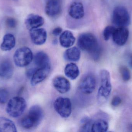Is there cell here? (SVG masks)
Masks as SVG:
<instances>
[{
	"label": "cell",
	"mask_w": 132,
	"mask_h": 132,
	"mask_svg": "<svg viewBox=\"0 0 132 132\" xmlns=\"http://www.w3.org/2000/svg\"><path fill=\"white\" fill-rule=\"evenodd\" d=\"M62 32V29L60 27H57L54 28L52 32V33L55 36L60 35Z\"/></svg>",
	"instance_id": "obj_30"
},
{
	"label": "cell",
	"mask_w": 132,
	"mask_h": 132,
	"mask_svg": "<svg viewBox=\"0 0 132 132\" xmlns=\"http://www.w3.org/2000/svg\"><path fill=\"white\" fill-rule=\"evenodd\" d=\"M59 41L62 47L69 48L74 44L75 38L72 33L68 30H66L60 35Z\"/></svg>",
	"instance_id": "obj_16"
},
{
	"label": "cell",
	"mask_w": 132,
	"mask_h": 132,
	"mask_svg": "<svg viewBox=\"0 0 132 132\" xmlns=\"http://www.w3.org/2000/svg\"><path fill=\"white\" fill-rule=\"evenodd\" d=\"M109 128V124L106 120L98 119L92 123L91 131L93 132H105Z\"/></svg>",
	"instance_id": "obj_23"
},
{
	"label": "cell",
	"mask_w": 132,
	"mask_h": 132,
	"mask_svg": "<svg viewBox=\"0 0 132 132\" xmlns=\"http://www.w3.org/2000/svg\"><path fill=\"white\" fill-rule=\"evenodd\" d=\"M64 59L67 61L77 62L80 59L81 51L77 47H70L65 51L64 53Z\"/></svg>",
	"instance_id": "obj_20"
},
{
	"label": "cell",
	"mask_w": 132,
	"mask_h": 132,
	"mask_svg": "<svg viewBox=\"0 0 132 132\" xmlns=\"http://www.w3.org/2000/svg\"><path fill=\"white\" fill-rule=\"evenodd\" d=\"M6 24L9 27L14 28L16 27L17 25V21L14 18H7L6 20Z\"/></svg>",
	"instance_id": "obj_28"
},
{
	"label": "cell",
	"mask_w": 132,
	"mask_h": 132,
	"mask_svg": "<svg viewBox=\"0 0 132 132\" xmlns=\"http://www.w3.org/2000/svg\"><path fill=\"white\" fill-rule=\"evenodd\" d=\"M44 18L38 15L31 14L27 16L25 20V25L29 30L40 28L44 24Z\"/></svg>",
	"instance_id": "obj_14"
},
{
	"label": "cell",
	"mask_w": 132,
	"mask_h": 132,
	"mask_svg": "<svg viewBox=\"0 0 132 132\" xmlns=\"http://www.w3.org/2000/svg\"><path fill=\"white\" fill-rule=\"evenodd\" d=\"M122 99L119 96H115L111 101V104L114 107H118L121 104L122 102Z\"/></svg>",
	"instance_id": "obj_29"
},
{
	"label": "cell",
	"mask_w": 132,
	"mask_h": 132,
	"mask_svg": "<svg viewBox=\"0 0 132 132\" xmlns=\"http://www.w3.org/2000/svg\"><path fill=\"white\" fill-rule=\"evenodd\" d=\"M17 131L15 125L11 120L4 117H0V132Z\"/></svg>",
	"instance_id": "obj_21"
},
{
	"label": "cell",
	"mask_w": 132,
	"mask_h": 132,
	"mask_svg": "<svg viewBox=\"0 0 132 132\" xmlns=\"http://www.w3.org/2000/svg\"><path fill=\"white\" fill-rule=\"evenodd\" d=\"M14 62L17 66L24 67L29 65L33 59L31 50L26 46L18 49L14 55Z\"/></svg>",
	"instance_id": "obj_5"
},
{
	"label": "cell",
	"mask_w": 132,
	"mask_h": 132,
	"mask_svg": "<svg viewBox=\"0 0 132 132\" xmlns=\"http://www.w3.org/2000/svg\"><path fill=\"white\" fill-rule=\"evenodd\" d=\"M34 63L37 67L51 66L49 57L47 54L43 52H39L34 57Z\"/></svg>",
	"instance_id": "obj_18"
},
{
	"label": "cell",
	"mask_w": 132,
	"mask_h": 132,
	"mask_svg": "<svg viewBox=\"0 0 132 132\" xmlns=\"http://www.w3.org/2000/svg\"><path fill=\"white\" fill-rule=\"evenodd\" d=\"M31 40L33 43L37 45H43L47 38L46 31L43 28H37L29 30Z\"/></svg>",
	"instance_id": "obj_12"
},
{
	"label": "cell",
	"mask_w": 132,
	"mask_h": 132,
	"mask_svg": "<svg viewBox=\"0 0 132 132\" xmlns=\"http://www.w3.org/2000/svg\"><path fill=\"white\" fill-rule=\"evenodd\" d=\"M51 68V66L36 68L31 77V84L32 86H36L45 80L50 73Z\"/></svg>",
	"instance_id": "obj_10"
},
{
	"label": "cell",
	"mask_w": 132,
	"mask_h": 132,
	"mask_svg": "<svg viewBox=\"0 0 132 132\" xmlns=\"http://www.w3.org/2000/svg\"><path fill=\"white\" fill-rule=\"evenodd\" d=\"M44 116L42 108L38 105L31 107L28 114L21 121L22 126L26 129H32L39 125Z\"/></svg>",
	"instance_id": "obj_2"
},
{
	"label": "cell",
	"mask_w": 132,
	"mask_h": 132,
	"mask_svg": "<svg viewBox=\"0 0 132 132\" xmlns=\"http://www.w3.org/2000/svg\"><path fill=\"white\" fill-rule=\"evenodd\" d=\"M129 65L132 68V55L130 57L129 60Z\"/></svg>",
	"instance_id": "obj_31"
},
{
	"label": "cell",
	"mask_w": 132,
	"mask_h": 132,
	"mask_svg": "<svg viewBox=\"0 0 132 132\" xmlns=\"http://www.w3.org/2000/svg\"><path fill=\"white\" fill-rule=\"evenodd\" d=\"M68 14L72 18L75 19H82L84 15V9L81 2L76 1L72 2L68 9Z\"/></svg>",
	"instance_id": "obj_13"
},
{
	"label": "cell",
	"mask_w": 132,
	"mask_h": 132,
	"mask_svg": "<svg viewBox=\"0 0 132 132\" xmlns=\"http://www.w3.org/2000/svg\"><path fill=\"white\" fill-rule=\"evenodd\" d=\"M53 85L57 91L62 94L67 93L71 88L70 81L63 76L56 77L53 81Z\"/></svg>",
	"instance_id": "obj_15"
},
{
	"label": "cell",
	"mask_w": 132,
	"mask_h": 132,
	"mask_svg": "<svg viewBox=\"0 0 132 132\" xmlns=\"http://www.w3.org/2000/svg\"><path fill=\"white\" fill-rule=\"evenodd\" d=\"M14 1H15V0H14Z\"/></svg>",
	"instance_id": "obj_32"
},
{
	"label": "cell",
	"mask_w": 132,
	"mask_h": 132,
	"mask_svg": "<svg viewBox=\"0 0 132 132\" xmlns=\"http://www.w3.org/2000/svg\"><path fill=\"white\" fill-rule=\"evenodd\" d=\"M65 75L71 80L77 79L80 74L78 66L74 63H70L66 65L64 69Z\"/></svg>",
	"instance_id": "obj_22"
},
{
	"label": "cell",
	"mask_w": 132,
	"mask_h": 132,
	"mask_svg": "<svg viewBox=\"0 0 132 132\" xmlns=\"http://www.w3.org/2000/svg\"><path fill=\"white\" fill-rule=\"evenodd\" d=\"M129 31L126 27L116 28L112 37L114 42L119 46L124 45L128 41Z\"/></svg>",
	"instance_id": "obj_11"
},
{
	"label": "cell",
	"mask_w": 132,
	"mask_h": 132,
	"mask_svg": "<svg viewBox=\"0 0 132 132\" xmlns=\"http://www.w3.org/2000/svg\"><path fill=\"white\" fill-rule=\"evenodd\" d=\"M14 73V66L11 62L4 61L0 64V77L5 80L10 79Z\"/></svg>",
	"instance_id": "obj_17"
},
{
	"label": "cell",
	"mask_w": 132,
	"mask_h": 132,
	"mask_svg": "<svg viewBox=\"0 0 132 132\" xmlns=\"http://www.w3.org/2000/svg\"><path fill=\"white\" fill-rule=\"evenodd\" d=\"M119 72L122 79L124 81H128L131 78V73L127 67L121 66L119 67Z\"/></svg>",
	"instance_id": "obj_24"
},
{
	"label": "cell",
	"mask_w": 132,
	"mask_h": 132,
	"mask_svg": "<svg viewBox=\"0 0 132 132\" xmlns=\"http://www.w3.org/2000/svg\"><path fill=\"white\" fill-rule=\"evenodd\" d=\"M112 21L119 27H126L130 25L131 18L128 11L124 6L115 8L112 13Z\"/></svg>",
	"instance_id": "obj_6"
},
{
	"label": "cell",
	"mask_w": 132,
	"mask_h": 132,
	"mask_svg": "<svg viewBox=\"0 0 132 132\" xmlns=\"http://www.w3.org/2000/svg\"><path fill=\"white\" fill-rule=\"evenodd\" d=\"M101 86L97 93V100L100 104H105L108 100L112 91L111 76L109 72L106 70L100 72Z\"/></svg>",
	"instance_id": "obj_3"
},
{
	"label": "cell",
	"mask_w": 132,
	"mask_h": 132,
	"mask_svg": "<svg viewBox=\"0 0 132 132\" xmlns=\"http://www.w3.org/2000/svg\"><path fill=\"white\" fill-rule=\"evenodd\" d=\"M62 0H47L45 7L46 14L51 18L59 16L62 11Z\"/></svg>",
	"instance_id": "obj_9"
},
{
	"label": "cell",
	"mask_w": 132,
	"mask_h": 132,
	"mask_svg": "<svg viewBox=\"0 0 132 132\" xmlns=\"http://www.w3.org/2000/svg\"><path fill=\"white\" fill-rule=\"evenodd\" d=\"M9 94L7 90L3 88H0V103L5 104L8 101Z\"/></svg>",
	"instance_id": "obj_27"
},
{
	"label": "cell",
	"mask_w": 132,
	"mask_h": 132,
	"mask_svg": "<svg viewBox=\"0 0 132 132\" xmlns=\"http://www.w3.org/2000/svg\"><path fill=\"white\" fill-rule=\"evenodd\" d=\"M79 48L88 53L94 60H98L101 56V48L96 37L93 34L85 33L81 34L77 40Z\"/></svg>",
	"instance_id": "obj_1"
},
{
	"label": "cell",
	"mask_w": 132,
	"mask_h": 132,
	"mask_svg": "<svg viewBox=\"0 0 132 132\" xmlns=\"http://www.w3.org/2000/svg\"><path fill=\"white\" fill-rule=\"evenodd\" d=\"M116 28L112 26H108L103 31V35L104 39L108 41L112 36Z\"/></svg>",
	"instance_id": "obj_26"
},
{
	"label": "cell",
	"mask_w": 132,
	"mask_h": 132,
	"mask_svg": "<svg viewBox=\"0 0 132 132\" xmlns=\"http://www.w3.org/2000/svg\"><path fill=\"white\" fill-rule=\"evenodd\" d=\"M26 106V101L23 98L14 97L8 101L6 107V112L12 118H17L23 114Z\"/></svg>",
	"instance_id": "obj_4"
},
{
	"label": "cell",
	"mask_w": 132,
	"mask_h": 132,
	"mask_svg": "<svg viewBox=\"0 0 132 132\" xmlns=\"http://www.w3.org/2000/svg\"><path fill=\"white\" fill-rule=\"evenodd\" d=\"M81 123L82 125L80 128L81 131H91L92 122L90 119L88 118H84L81 120Z\"/></svg>",
	"instance_id": "obj_25"
},
{
	"label": "cell",
	"mask_w": 132,
	"mask_h": 132,
	"mask_svg": "<svg viewBox=\"0 0 132 132\" xmlns=\"http://www.w3.org/2000/svg\"><path fill=\"white\" fill-rule=\"evenodd\" d=\"M54 107L57 113L62 118L70 117L72 112L71 102L68 98L60 97L55 100Z\"/></svg>",
	"instance_id": "obj_7"
},
{
	"label": "cell",
	"mask_w": 132,
	"mask_h": 132,
	"mask_svg": "<svg viewBox=\"0 0 132 132\" xmlns=\"http://www.w3.org/2000/svg\"><path fill=\"white\" fill-rule=\"evenodd\" d=\"M96 84L95 76L93 74H87L81 81L79 84V89L81 92L84 94H90L95 90Z\"/></svg>",
	"instance_id": "obj_8"
},
{
	"label": "cell",
	"mask_w": 132,
	"mask_h": 132,
	"mask_svg": "<svg viewBox=\"0 0 132 132\" xmlns=\"http://www.w3.org/2000/svg\"><path fill=\"white\" fill-rule=\"evenodd\" d=\"M15 45L14 36L11 33H7L4 36L3 41L1 45V49L3 51L11 50Z\"/></svg>",
	"instance_id": "obj_19"
}]
</instances>
